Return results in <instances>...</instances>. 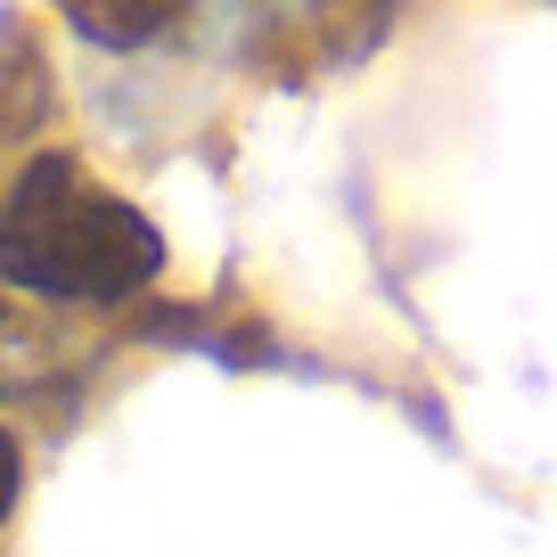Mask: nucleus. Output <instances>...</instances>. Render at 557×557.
I'll list each match as a JSON object with an SVG mask.
<instances>
[{
	"mask_svg": "<svg viewBox=\"0 0 557 557\" xmlns=\"http://www.w3.org/2000/svg\"><path fill=\"white\" fill-rule=\"evenodd\" d=\"M17 484H25V459H17V435H0V524L17 508Z\"/></svg>",
	"mask_w": 557,
	"mask_h": 557,
	"instance_id": "f03ea898",
	"label": "nucleus"
},
{
	"mask_svg": "<svg viewBox=\"0 0 557 557\" xmlns=\"http://www.w3.org/2000/svg\"><path fill=\"white\" fill-rule=\"evenodd\" d=\"M164 271V238L132 197L74 157H34L0 197V278L50 304H123Z\"/></svg>",
	"mask_w": 557,
	"mask_h": 557,
	"instance_id": "f257e3e1",
	"label": "nucleus"
}]
</instances>
